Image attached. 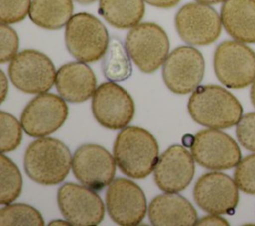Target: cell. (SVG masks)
<instances>
[{"mask_svg": "<svg viewBox=\"0 0 255 226\" xmlns=\"http://www.w3.org/2000/svg\"><path fill=\"white\" fill-rule=\"evenodd\" d=\"M187 110L194 121L217 129L237 124L242 116V107L238 100L216 85L197 87L189 97Z\"/></svg>", "mask_w": 255, "mask_h": 226, "instance_id": "cell-1", "label": "cell"}, {"mask_svg": "<svg viewBox=\"0 0 255 226\" xmlns=\"http://www.w3.org/2000/svg\"><path fill=\"white\" fill-rule=\"evenodd\" d=\"M114 157L123 173L131 178H144L157 162L158 144L147 130L126 126L115 140Z\"/></svg>", "mask_w": 255, "mask_h": 226, "instance_id": "cell-2", "label": "cell"}, {"mask_svg": "<svg viewBox=\"0 0 255 226\" xmlns=\"http://www.w3.org/2000/svg\"><path fill=\"white\" fill-rule=\"evenodd\" d=\"M72 160L69 148L62 141L53 137H40L27 147L24 168L33 181L53 185L67 177Z\"/></svg>", "mask_w": 255, "mask_h": 226, "instance_id": "cell-3", "label": "cell"}, {"mask_svg": "<svg viewBox=\"0 0 255 226\" xmlns=\"http://www.w3.org/2000/svg\"><path fill=\"white\" fill-rule=\"evenodd\" d=\"M109 42L105 25L89 13L82 12L72 16L66 25V47L81 62L92 63L100 60L104 57Z\"/></svg>", "mask_w": 255, "mask_h": 226, "instance_id": "cell-4", "label": "cell"}, {"mask_svg": "<svg viewBox=\"0 0 255 226\" xmlns=\"http://www.w3.org/2000/svg\"><path fill=\"white\" fill-rule=\"evenodd\" d=\"M125 46L132 62L143 73L155 72L164 63L169 51L164 30L149 22L132 27L126 37Z\"/></svg>", "mask_w": 255, "mask_h": 226, "instance_id": "cell-5", "label": "cell"}, {"mask_svg": "<svg viewBox=\"0 0 255 226\" xmlns=\"http://www.w3.org/2000/svg\"><path fill=\"white\" fill-rule=\"evenodd\" d=\"M213 65L216 77L227 88L241 89L255 81V53L242 42L220 43Z\"/></svg>", "mask_w": 255, "mask_h": 226, "instance_id": "cell-6", "label": "cell"}, {"mask_svg": "<svg viewBox=\"0 0 255 226\" xmlns=\"http://www.w3.org/2000/svg\"><path fill=\"white\" fill-rule=\"evenodd\" d=\"M13 85L27 94H42L50 90L56 80L54 64L45 54L36 50L18 53L8 68Z\"/></svg>", "mask_w": 255, "mask_h": 226, "instance_id": "cell-7", "label": "cell"}, {"mask_svg": "<svg viewBox=\"0 0 255 226\" xmlns=\"http://www.w3.org/2000/svg\"><path fill=\"white\" fill-rule=\"evenodd\" d=\"M179 37L187 44L204 46L213 43L221 33V18L217 12L203 3L182 6L174 18Z\"/></svg>", "mask_w": 255, "mask_h": 226, "instance_id": "cell-8", "label": "cell"}, {"mask_svg": "<svg viewBox=\"0 0 255 226\" xmlns=\"http://www.w3.org/2000/svg\"><path fill=\"white\" fill-rule=\"evenodd\" d=\"M204 75V59L190 46L174 49L162 64V78L166 87L178 95L194 91Z\"/></svg>", "mask_w": 255, "mask_h": 226, "instance_id": "cell-9", "label": "cell"}, {"mask_svg": "<svg viewBox=\"0 0 255 226\" xmlns=\"http://www.w3.org/2000/svg\"><path fill=\"white\" fill-rule=\"evenodd\" d=\"M134 103L128 92L114 82L101 84L92 100L96 120L110 129L125 128L134 115Z\"/></svg>", "mask_w": 255, "mask_h": 226, "instance_id": "cell-10", "label": "cell"}, {"mask_svg": "<svg viewBox=\"0 0 255 226\" xmlns=\"http://www.w3.org/2000/svg\"><path fill=\"white\" fill-rule=\"evenodd\" d=\"M57 201L63 216L75 226L98 225L105 216L101 197L85 185L63 184L58 189Z\"/></svg>", "mask_w": 255, "mask_h": 226, "instance_id": "cell-11", "label": "cell"}, {"mask_svg": "<svg viewBox=\"0 0 255 226\" xmlns=\"http://www.w3.org/2000/svg\"><path fill=\"white\" fill-rule=\"evenodd\" d=\"M68 116L65 100L55 94L42 93L31 100L22 112L20 123L33 137H43L59 129Z\"/></svg>", "mask_w": 255, "mask_h": 226, "instance_id": "cell-12", "label": "cell"}, {"mask_svg": "<svg viewBox=\"0 0 255 226\" xmlns=\"http://www.w3.org/2000/svg\"><path fill=\"white\" fill-rule=\"evenodd\" d=\"M191 154L199 165L209 169H229L241 160L235 140L217 128L198 131L192 139Z\"/></svg>", "mask_w": 255, "mask_h": 226, "instance_id": "cell-13", "label": "cell"}, {"mask_svg": "<svg viewBox=\"0 0 255 226\" xmlns=\"http://www.w3.org/2000/svg\"><path fill=\"white\" fill-rule=\"evenodd\" d=\"M106 205L110 217L119 225L139 224L146 213V199L141 188L133 181L119 177L107 189Z\"/></svg>", "mask_w": 255, "mask_h": 226, "instance_id": "cell-14", "label": "cell"}, {"mask_svg": "<svg viewBox=\"0 0 255 226\" xmlns=\"http://www.w3.org/2000/svg\"><path fill=\"white\" fill-rule=\"evenodd\" d=\"M116 163L115 157L105 147L86 143L75 151L72 169L83 185L93 190H101L114 180Z\"/></svg>", "mask_w": 255, "mask_h": 226, "instance_id": "cell-15", "label": "cell"}, {"mask_svg": "<svg viewBox=\"0 0 255 226\" xmlns=\"http://www.w3.org/2000/svg\"><path fill=\"white\" fill-rule=\"evenodd\" d=\"M193 198L208 213L232 214L239 199L238 186L235 180L222 172H207L197 179Z\"/></svg>", "mask_w": 255, "mask_h": 226, "instance_id": "cell-16", "label": "cell"}, {"mask_svg": "<svg viewBox=\"0 0 255 226\" xmlns=\"http://www.w3.org/2000/svg\"><path fill=\"white\" fill-rule=\"evenodd\" d=\"M190 152L181 145L169 146L157 159L153 169L156 185L164 192L185 189L194 174V161Z\"/></svg>", "mask_w": 255, "mask_h": 226, "instance_id": "cell-17", "label": "cell"}, {"mask_svg": "<svg viewBox=\"0 0 255 226\" xmlns=\"http://www.w3.org/2000/svg\"><path fill=\"white\" fill-rule=\"evenodd\" d=\"M55 85L60 96L70 103H83L93 97L97 80L92 69L85 63L71 62L57 72Z\"/></svg>", "mask_w": 255, "mask_h": 226, "instance_id": "cell-18", "label": "cell"}, {"mask_svg": "<svg viewBox=\"0 0 255 226\" xmlns=\"http://www.w3.org/2000/svg\"><path fill=\"white\" fill-rule=\"evenodd\" d=\"M148 217L154 226H191L197 221L194 207L176 192L155 196L148 205Z\"/></svg>", "mask_w": 255, "mask_h": 226, "instance_id": "cell-19", "label": "cell"}, {"mask_svg": "<svg viewBox=\"0 0 255 226\" xmlns=\"http://www.w3.org/2000/svg\"><path fill=\"white\" fill-rule=\"evenodd\" d=\"M220 18L226 32L236 41L255 43V0H225Z\"/></svg>", "mask_w": 255, "mask_h": 226, "instance_id": "cell-20", "label": "cell"}, {"mask_svg": "<svg viewBox=\"0 0 255 226\" xmlns=\"http://www.w3.org/2000/svg\"><path fill=\"white\" fill-rule=\"evenodd\" d=\"M73 10L72 0H32L29 17L41 28L57 30L67 25Z\"/></svg>", "mask_w": 255, "mask_h": 226, "instance_id": "cell-21", "label": "cell"}, {"mask_svg": "<svg viewBox=\"0 0 255 226\" xmlns=\"http://www.w3.org/2000/svg\"><path fill=\"white\" fill-rule=\"evenodd\" d=\"M144 0H100L99 13L112 26L128 29L136 26L144 15Z\"/></svg>", "mask_w": 255, "mask_h": 226, "instance_id": "cell-22", "label": "cell"}, {"mask_svg": "<svg viewBox=\"0 0 255 226\" xmlns=\"http://www.w3.org/2000/svg\"><path fill=\"white\" fill-rule=\"evenodd\" d=\"M105 77L112 82H122L130 77L132 72L129 55L126 46L116 37L109 42L102 62Z\"/></svg>", "mask_w": 255, "mask_h": 226, "instance_id": "cell-23", "label": "cell"}, {"mask_svg": "<svg viewBox=\"0 0 255 226\" xmlns=\"http://www.w3.org/2000/svg\"><path fill=\"white\" fill-rule=\"evenodd\" d=\"M22 190V176L16 164L3 153L0 156V203L9 204Z\"/></svg>", "mask_w": 255, "mask_h": 226, "instance_id": "cell-24", "label": "cell"}, {"mask_svg": "<svg viewBox=\"0 0 255 226\" xmlns=\"http://www.w3.org/2000/svg\"><path fill=\"white\" fill-rule=\"evenodd\" d=\"M0 225L42 226L44 219L41 213L31 205L14 203L7 204L0 209Z\"/></svg>", "mask_w": 255, "mask_h": 226, "instance_id": "cell-25", "label": "cell"}, {"mask_svg": "<svg viewBox=\"0 0 255 226\" xmlns=\"http://www.w3.org/2000/svg\"><path fill=\"white\" fill-rule=\"evenodd\" d=\"M22 125L10 113L0 112V149L2 153L16 149L22 139Z\"/></svg>", "mask_w": 255, "mask_h": 226, "instance_id": "cell-26", "label": "cell"}, {"mask_svg": "<svg viewBox=\"0 0 255 226\" xmlns=\"http://www.w3.org/2000/svg\"><path fill=\"white\" fill-rule=\"evenodd\" d=\"M234 180L239 189L255 194V153L247 155L236 165Z\"/></svg>", "mask_w": 255, "mask_h": 226, "instance_id": "cell-27", "label": "cell"}, {"mask_svg": "<svg viewBox=\"0 0 255 226\" xmlns=\"http://www.w3.org/2000/svg\"><path fill=\"white\" fill-rule=\"evenodd\" d=\"M31 0H0L1 23L14 24L25 19L30 11Z\"/></svg>", "mask_w": 255, "mask_h": 226, "instance_id": "cell-28", "label": "cell"}, {"mask_svg": "<svg viewBox=\"0 0 255 226\" xmlns=\"http://www.w3.org/2000/svg\"><path fill=\"white\" fill-rule=\"evenodd\" d=\"M19 47L18 35L8 24L0 25V62L6 63L12 60L16 55Z\"/></svg>", "mask_w": 255, "mask_h": 226, "instance_id": "cell-29", "label": "cell"}, {"mask_svg": "<svg viewBox=\"0 0 255 226\" xmlns=\"http://www.w3.org/2000/svg\"><path fill=\"white\" fill-rule=\"evenodd\" d=\"M236 135L243 147L255 152V113L241 116L236 125Z\"/></svg>", "mask_w": 255, "mask_h": 226, "instance_id": "cell-30", "label": "cell"}, {"mask_svg": "<svg viewBox=\"0 0 255 226\" xmlns=\"http://www.w3.org/2000/svg\"><path fill=\"white\" fill-rule=\"evenodd\" d=\"M195 225L206 226V225H216V226H228V222L219 216V214L210 213V215H206L200 219H197Z\"/></svg>", "mask_w": 255, "mask_h": 226, "instance_id": "cell-31", "label": "cell"}, {"mask_svg": "<svg viewBox=\"0 0 255 226\" xmlns=\"http://www.w3.org/2000/svg\"><path fill=\"white\" fill-rule=\"evenodd\" d=\"M151 6L158 8H171L175 6L180 0H144Z\"/></svg>", "mask_w": 255, "mask_h": 226, "instance_id": "cell-32", "label": "cell"}, {"mask_svg": "<svg viewBox=\"0 0 255 226\" xmlns=\"http://www.w3.org/2000/svg\"><path fill=\"white\" fill-rule=\"evenodd\" d=\"M8 93V82L6 76L3 71H0V96H1V103L4 102Z\"/></svg>", "mask_w": 255, "mask_h": 226, "instance_id": "cell-33", "label": "cell"}, {"mask_svg": "<svg viewBox=\"0 0 255 226\" xmlns=\"http://www.w3.org/2000/svg\"><path fill=\"white\" fill-rule=\"evenodd\" d=\"M49 225H51V226H53V225H62V226H64V225H72V224H71L68 220L65 221V220L58 219V220H52V221L49 223Z\"/></svg>", "mask_w": 255, "mask_h": 226, "instance_id": "cell-34", "label": "cell"}, {"mask_svg": "<svg viewBox=\"0 0 255 226\" xmlns=\"http://www.w3.org/2000/svg\"><path fill=\"white\" fill-rule=\"evenodd\" d=\"M250 98H251L252 104H253L254 107H255V81L253 82L252 87H251V90H250Z\"/></svg>", "mask_w": 255, "mask_h": 226, "instance_id": "cell-35", "label": "cell"}, {"mask_svg": "<svg viewBox=\"0 0 255 226\" xmlns=\"http://www.w3.org/2000/svg\"><path fill=\"white\" fill-rule=\"evenodd\" d=\"M199 3H203V4H216L219 2H223L225 0H196Z\"/></svg>", "mask_w": 255, "mask_h": 226, "instance_id": "cell-36", "label": "cell"}, {"mask_svg": "<svg viewBox=\"0 0 255 226\" xmlns=\"http://www.w3.org/2000/svg\"><path fill=\"white\" fill-rule=\"evenodd\" d=\"M76 1L79 2V3H82V4H89V3H92L96 0H76Z\"/></svg>", "mask_w": 255, "mask_h": 226, "instance_id": "cell-37", "label": "cell"}]
</instances>
